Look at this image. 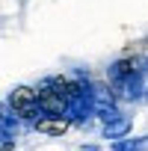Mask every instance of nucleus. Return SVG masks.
<instances>
[{"label": "nucleus", "mask_w": 148, "mask_h": 151, "mask_svg": "<svg viewBox=\"0 0 148 151\" xmlns=\"http://www.w3.org/2000/svg\"><path fill=\"white\" fill-rule=\"evenodd\" d=\"M68 122H71V119H62V116H47V119H42L36 127H39L42 133H53V136H56V133H65V130H68Z\"/></svg>", "instance_id": "obj_3"}, {"label": "nucleus", "mask_w": 148, "mask_h": 151, "mask_svg": "<svg viewBox=\"0 0 148 151\" xmlns=\"http://www.w3.org/2000/svg\"><path fill=\"white\" fill-rule=\"evenodd\" d=\"M9 107L15 110V116L21 122H33L39 124L42 119H47V110L42 104V95L39 89H30V86H15L9 92Z\"/></svg>", "instance_id": "obj_1"}, {"label": "nucleus", "mask_w": 148, "mask_h": 151, "mask_svg": "<svg viewBox=\"0 0 148 151\" xmlns=\"http://www.w3.org/2000/svg\"><path fill=\"white\" fill-rule=\"evenodd\" d=\"M101 122H104V127H101L104 139H113V142H116V139H124V136L130 133V124H133L130 116H124L121 110H113V113H110L107 119H101Z\"/></svg>", "instance_id": "obj_2"}, {"label": "nucleus", "mask_w": 148, "mask_h": 151, "mask_svg": "<svg viewBox=\"0 0 148 151\" xmlns=\"http://www.w3.org/2000/svg\"><path fill=\"white\" fill-rule=\"evenodd\" d=\"M113 151H148V136H124V139H116L110 145Z\"/></svg>", "instance_id": "obj_4"}]
</instances>
